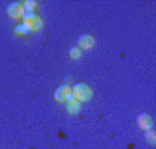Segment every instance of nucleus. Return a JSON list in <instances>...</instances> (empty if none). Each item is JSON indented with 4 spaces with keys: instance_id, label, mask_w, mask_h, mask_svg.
<instances>
[{
    "instance_id": "1",
    "label": "nucleus",
    "mask_w": 156,
    "mask_h": 149,
    "mask_svg": "<svg viewBox=\"0 0 156 149\" xmlns=\"http://www.w3.org/2000/svg\"><path fill=\"white\" fill-rule=\"evenodd\" d=\"M71 94L76 101L85 102V101H90V97H92V88L87 83H76L71 87Z\"/></svg>"
},
{
    "instance_id": "2",
    "label": "nucleus",
    "mask_w": 156,
    "mask_h": 149,
    "mask_svg": "<svg viewBox=\"0 0 156 149\" xmlns=\"http://www.w3.org/2000/svg\"><path fill=\"white\" fill-rule=\"evenodd\" d=\"M69 94H71V87H69L68 83H61V85L54 90V99H56V102H66Z\"/></svg>"
},
{
    "instance_id": "3",
    "label": "nucleus",
    "mask_w": 156,
    "mask_h": 149,
    "mask_svg": "<svg viewBox=\"0 0 156 149\" xmlns=\"http://www.w3.org/2000/svg\"><path fill=\"white\" fill-rule=\"evenodd\" d=\"M23 12H24V9H23V2H11V4L7 5V16L9 17L17 19V17L23 16Z\"/></svg>"
},
{
    "instance_id": "4",
    "label": "nucleus",
    "mask_w": 156,
    "mask_h": 149,
    "mask_svg": "<svg viewBox=\"0 0 156 149\" xmlns=\"http://www.w3.org/2000/svg\"><path fill=\"white\" fill-rule=\"evenodd\" d=\"M137 127L140 128V130H151V127H153V118H151L147 113H140L139 116H137Z\"/></svg>"
},
{
    "instance_id": "5",
    "label": "nucleus",
    "mask_w": 156,
    "mask_h": 149,
    "mask_svg": "<svg viewBox=\"0 0 156 149\" xmlns=\"http://www.w3.org/2000/svg\"><path fill=\"white\" fill-rule=\"evenodd\" d=\"M94 45V37L89 33H83V35H80V38H78V49L82 50V49H90Z\"/></svg>"
},
{
    "instance_id": "6",
    "label": "nucleus",
    "mask_w": 156,
    "mask_h": 149,
    "mask_svg": "<svg viewBox=\"0 0 156 149\" xmlns=\"http://www.w3.org/2000/svg\"><path fill=\"white\" fill-rule=\"evenodd\" d=\"M14 33L19 35V37H30V35L33 33V30L30 26V23H21V24H17L14 28Z\"/></svg>"
},
{
    "instance_id": "7",
    "label": "nucleus",
    "mask_w": 156,
    "mask_h": 149,
    "mask_svg": "<svg viewBox=\"0 0 156 149\" xmlns=\"http://www.w3.org/2000/svg\"><path fill=\"white\" fill-rule=\"evenodd\" d=\"M66 111L69 113V115H76L78 111H80V101H69V102H66Z\"/></svg>"
},
{
    "instance_id": "8",
    "label": "nucleus",
    "mask_w": 156,
    "mask_h": 149,
    "mask_svg": "<svg viewBox=\"0 0 156 149\" xmlns=\"http://www.w3.org/2000/svg\"><path fill=\"white\" fill-rule=\"evenodd\" d=\"M30 26H31V30H42V28H44V19H42V17L40 16H35V19L31 23H30Z\"/></svg>"
},
{
    "instance_id": "9",
    "label": "nucleus",
    "mask_w": 156,
    "mask_h": 149,
    "mask_svg": "<svg viewBox=\"0 0 156 149\" xmlns=\"http://www.w3.org/2000/svg\"><path fill=\"white\" fill-rule=\"evenodd\" d=\"M35 7H37V2H35V0H26V2H23V9L26 12H35Z\"/></svg>"
},
{
    "instance_id": "10",
    "label": "nucleus",
    "mask_w": 156,
    "mask_h": 149,
    "mask_svg": "<svg viewBox=\"0 0 156 149\" xmlns=\"http://www.w3.org/2000/svg\"><path fill=\"white\" fill-rule=\"evenodd\" d=\"M35 16H37V14H35V12H23V16H21V19H23V23H31L35 19Z\"/></svg>"
},
{
    "instance_id": "11",
    "label": "nucleus",
    "mask_w": 156,
    "mask_h": 149,
    "mask_svg": "<svg viewBox=\"0 0 156 149\" xmlns=\"http://www.w3.org/2000/svg\"><path fill=\"white\" fill-rule=\"evenodd\" d=\"M146 140L149 144H154L156 142V133L154 130H146Z\"/></svg>"
},
{
    "instance_id": "12",
    "label": "nucleus",
    "mask_w": 156,
    "mask_h": 149,
    "mask_svg": "<svg viewBox=\"0 0 156 149\" xmlns=\"http://www.w3.org/2000/svg\"><path fill=\"white\" fill-rule=\"evenodd\" d=\"M69 57H73V59H78V57H80V49H78V47H73V49L69 50Z\"/></svg>"
}]
</instances>
